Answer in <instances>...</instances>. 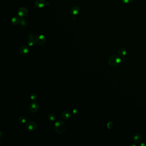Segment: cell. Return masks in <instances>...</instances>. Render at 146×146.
<instances>
[{"label": "cell", "instance_id": "cell-12", "mask_svg": "<svg viewBox=\"0 0 146 146\" xmlns=\"http://www.w3.org/2000/svg\"><path fill=\"white\" fill-rule=\"evenodd\" d=\"M20 19L18 17L15 16L12 18L11 22V23L13 25H17L20 22Z\"/></svg>", "mask_w": 146, "mask_h": 146}, {"label": "cell", "instance_id": "cell-3", "mask_svg": "<svg viewBox=\"0 0 146 146\" xmlns=\"http://www.w3.org/2000/svg\"><path fill=\"white\" fill-rule=\"evenodd\" d=\"M35 42L36 44L39 46L43 45L46 42V38L43 34H39L37 36L35 39Z\"/></svg>", "mask_w": 146, "mask_h": 146}, {"label": "cell", "instance_id": "cell-22", "mask_svg": "<svg viewBox=\"0 0 146 146\" xmlns=\"http://www.w3.org/2000/svg\"></svg>", "mask_w": 146, "mask_h": 146}, {"label": "cell", "instance_id": "cell-7", "mask_svg": "<svg viewBox=\"0 0 146 146\" xmlns=\"http://www.w3.org/2000/svg\"><path fill=\"white\" fill-rule=\"evenodd\" d=\"M142 135L140 133H136L133 137V140L135 143H139L142 140Z\"/></svg>", "mask_w": 146, "mask_h": 146}, {"label": "cell", "instance_id": "cell-1", "mask_svg": "<svg viewBox=\"0 0 146 146\" xmlns=\"http://www.w3.org/2000/svg\"><path fill=\"white\" fill-rule=\"evenodd\" d=\"M54 128L56 132L59 134H62L65 132L66 129V124L61 120L54 123Z\"/></svg>", "mask_w": 146, "mask_h": 146}, {"label": "cell", "instance_id": "cell-10", "mask_svg": "<svg viewBox=\"0 0 146 146\" xmlns=\"http://www.w3.org/2000/svg\"><path fill=\"white\" fill-rule=\"evenodd\" d=\"M46 5L45 0H36L35 2V5L39 8H43Z\"/></svg>", "mask_w": 146, "mask_h": 146}, {"label": "cell", "instance_id": "cell-17", "mask_svg": "<svg viewBox=\"0 0 146 146\" xmlns=\"http://www.w3.org/2000/svg\"><path fill=\"white\" fill-rule=\"evenodd\" d=\"M20 24L22 27H25L26 26V22L24 18H21L20 19Z\"/></svg>", "mask_w": 146, "mask_h": 146}, {"label": "cell", "instance_id": "cell-4", "mask_svg": "<svg viewBox=\"0 0 146 146\" xmlns=\"http://www.w3.org/2000/svg\"><path fill=\"white\" fill-rule=\"evenodd\" d=\"M37 124L34 122H28L26 125V129L30 132L35 131L37 129Z\"/></svg>", "mask_w": 146, "mask_h": 146}, {"label": "cell", "instance_id": "cell-15", "mask_svg": "<svg viewBox=\"0 0 146 146\" xmlns=\"http://www.w3.org/2000/svg\"><path fill=\"white\" fill-rule=\"evenodd\" d=\"M36 43L35 40L34 39H28L27 43L28 46H34Z\"/></svg>", "mask_w": 146, "mask_h": 146}, {"label": "cell", "instance_id": "cell-9", "mask_svg": "<svg viewBox=\"0 0 146 146\" xmlns=\"http://www.w3.org/2000/svg\"><path fill=\"white\" fill-rule=\"evenodd\" d=\"M20 54L22 55L25 56L28 54L29 52V48L26 46H23L20 48L19 50Z\"/></svg>", "mask_w": 146, "mask_h": 146}, {"label": "cell", "instance_id": "cell-21", "mask_svg": "<svg viewBox=\"0 0 146 146\" xmlns=\"http://www.w3.org/2000/svg\"><path fill=\"white\" fill-rule=\"evenodd\" d=\"M28 39H34V36L33 34H30L28 35Z\"/></svg>", "mask_w": 146, "mask_h": 146}, {"label": "cell", "instance_id": "cell-11", "mask_svg": "<svg viewBox=\"0 0 146 146\" xmlns=\"http://www.w3.org/2000/svg\"><path fill=\"white\" fill-rule=\"evenodd\" d=\"M72 115V114L71 112L68 111H66L62 113L61 117L64 120H67L70 119Z\"/></svg>", "mask_w": 146, "mask_h": 146}, {"label": "cell", "instance_id": "cell-8", "mask_svg": "<svg viewBox=\"0 0 146 146\" xmlns=\"http://www.w3.org/2000/svg\"><path fill=\"white\" fill-rule=\"evenodd\" d=\"M80 9L79 7L77 6H75L71 8L70 10V13L73 16H76L80 12Z\"/></svg>", "mask_w": 146, "mask_h": 146}, {"label": "cell", "instance_id": "cell-6", "mask_svg": "<svg viewBox=\"0 0 146 146\" xmlns=\"http://www.w3.org/2000/svg\"><path fill=\"white\" fill-rule=\"evenodd\" d=\"M40 108V105L38 102H33L30 105V110L32 113H35L38 111Z\"/></svg>", "mask_w": 146, "mask_h": 146}, {"label": "cell", "instance_id": "cell-5", "mask_svg": "<svg viewBox=\"0 0 146 146\" xmlns=\"http://www.w3.org/2000/svg\"><path fill=\"white\" fill-rule=\"evenodd\" d=\"M28 13V10L25 7H20L18 11V16L21 18H24L27 15Z\"/></svg>", "mask_w": 146, "mask_h": 146}, {"label": "cell", "instance_id": "cell-20", "mask_svg": "<svg viewBox=\"0 0 146 146\" xmlns=\"http://www.w3.org/2000/svg\"><path fill=\"white\" fill-rule=\"evenodd\" d=\"M113 126H114V125H113V123H112V122L108 123V125H107L108 128H109V129L112 128H113Z\"/></svg>", "mask_w": 146, "mask_h": 146}, {"label": "cell", "instance_id": "cell-14", "mask_svg": "<svg viewBox=\"0 0 146 146\" xmlns=\"http://www.w3.org/2000/svg\"><path fill=\"white\" fill-rule=\"evenodd\" d=\"M48 120L51 122H54L56 119L55 115L52 113H51L48 114Z\"/></svg>", "mask_w": 146, "mask_h": 146}, {"label": "cell", "instance_id": "cell-13", "mask_svg": "<svg viewBox=\"0 0 146 146\" xmlns=\"http://www.w3.org/2000/svg\"><path fill=\"white\" fill-rule=\"evenodd\" d=\"M118 54H119V56L121 58V59H123V58H125V56L126 55V51L123 48H121L119 51Z\"/></svg>", "mask_w": 146, "mask_h": 146}, {"label": "cell", "instance_id": "cell-18", "mask_svg": "<svg viewBox=\"0 0 146 146\" xmlns=\"http://www.w3.org/2000/svg\"><path fill=\"white\" fill-rule=\"evenodd\" d=\"M30 98L33 101H35L37 99V95L35 93H32V94H30Z\"/></svg>", "mask_w": 146, "mask_h": 146}, {"label": "cell", "instance_id": "cell-2", "mask_svg": "<svg viewBox=\"0 0 146 146\" xmlns=\"http://www.w3.org/2000/svg\"><path fill=\"white\" fill-rule=\"evenodd\" d=\"M122 61V59L120 56L113 55L111 56L108 59V64L110 66L114 67L118 66Z\"/></svg>", "mask_w": 146, "mask_h": 146}, {"label": "cell", "instance_id": "cell-19", "mask_svg": "<svg viewBox=\"0 0 146 146\" xmlns=\"http://www.w3.org/2000/svg\"><path fill=\"white\" fill-rule=\"evenodd\" d=\"M78 113H79V110L77 108H75L72 111V113H73V114H74V115H77L78 114Z\"/></svg>", "mask_w": 146, "mask_h": 146}, {"label": "cell", "instance_id": "cell-16", "mask_svg": "<svg viewBox=\"0 0 146 146\" xmlns=\"http://www.w3.org/2000/svg\"><path fill=\"white\" fill-rule=\"evenodd\" d=\"M18 121H19V122H20L21 123L24 124V123H25L26 122H27V119H26V118L24 117L21 116L18 119Z\"/></svg>", "mask_w": 146, "mask_h": 146}]
</instances>
